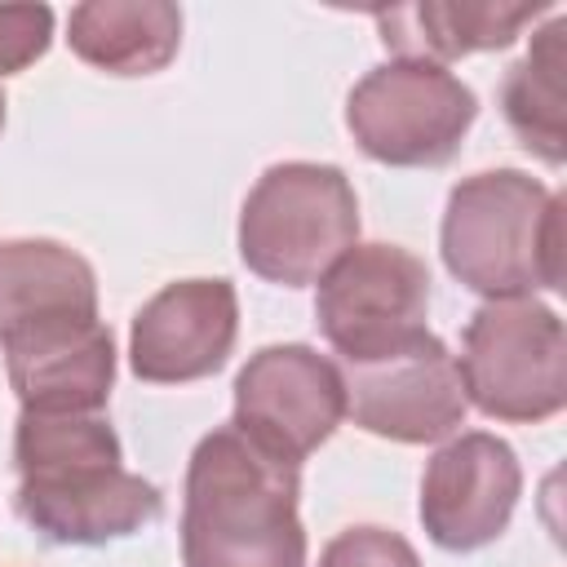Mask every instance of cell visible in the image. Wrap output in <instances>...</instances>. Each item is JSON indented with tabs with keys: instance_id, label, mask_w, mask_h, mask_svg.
I'll return each instance as SVG.
<instances>
[{
	"instance_id": "3",
	"label": "cell",
	"mask_w": 567,
	"mask_h": 567,
	"mask_svg": "<svg viewBox=\"0 0 567 567\" xmlns=\"http://www.w3.org/2000/svg\"><path fill=\"white\" fill-rule=\"evenodd\" d=\"M447 270L487 301L563 288V199L518 168L474 173L443 213Z\"/></svg>"
},
{
	"instance_id": "12",
	"label": "cell",
	"mask_w": 567,
	"mask_h": 567,
	"mask_svg": "<svg viewBox=\"0 0 567 567\" xmlns=\"http://www.w3.org/2000/svg\"><path fill=\"white\" fill-rule=\"evenodd\" d=\"M22 412H97L115 381V341L102 319H71L4 341Z\"/></svg>"
},
{
	"instance_id": "6",
	"label": "cell",
	"mask_w": 567,
	"mask_h": 567,
	"mask_svg": "<svg viewBox=\"0 0 567 567\" xmlns=\"http://www.w3.org/2000/svg\"><path fill=\"white\" fill-rule=\"evenodd\" d=\"M478 97L447 66L430 62H385L368 71L346 97V128L359 151L394 168H439L447 164L470 124Z\"/></svg>"
},
{
	"instance_id": "14",
	"label": "cell",
	"mask_w": 567,
	"mask_h": 567,
	"mask_svg": "<svg viewBox=\"0 0 567 567\" xmlns=\"http://www.w3.org/2000/svg\"><path fill=\"white\" fill-rule=\"evenodd\" d=\"M71 319H97L93 266L58 239L0 244V346Z\"/></svg>"
},
{
	"instance_id": "10",
	"label": "cell",
	"mask_w": 567,
	"mask_h": 567,
	"mask_svg": "<svg viewBox=\"0 0 567 567\" xmlns=\"http://www.w3.org/2000/svg\"><path fill=\"white\" fill-rule=\"evenodd\" d=\"M514 447L487 430H470L439 447L421 478V523L439 549L465 554L492 545L518 505Z\"/></svg>"
},
{
	"instance_id": "18",
	"label": "cell",
	"mask_w": 567,
	"mask_h": 567,
	"mask_svg": "<svg viewBox=\"0 0 567 567\" xmlns=\"http://www.w3.org/2000/svg\"><path fill=\"white\" fill-rule=\"evenodd\" d=\"M53 35L49 4H0V75L31 66Z\"/></svg>"
},
{
	"instance_id": "19",
	"label": "cell",
	"mask_w": 567,
	"mask_h": 567,
	"mask_svg": "<svg viewBox=\"0 0 567 567\" xmlns=\"http://www.w3.org/2000/svg\"><path fill=\"white\" fill-rule=\"evenodd\" d=\"M0 128H4V93H0Z\"/></svg>"
},
{
	"instance_id": "1",
	"label": "cell",
	"mask_w": 567,
	"mask_h": 567,
	"mask_svg": "<svg viewBox=\"0 0 567 567\" xmlns=\"http://www.w3.org/2000/svg\"><path fill=\"white\" fill-rule=\"evenodd\" d=\"M13 465V505L49 545H106L164 514L159 487L120 465V439L93 412H22Z\"/></svg>"
},
{
	"instance_id": "9",
	"label": "cell",
	"mask_w": 567,
	"mask_h": 567,
	"mask_svg": "<svg viewBox=\"0 0 567 567\" xmlns=\"http://www.w3.org/2000/svg\"><path fill=\"white\" fill-rule=\"evenodd\" d=\"M341 385H346V412L354 416V425L394 443L447 439L470 408L456 359L430 332L394 354L346 363Z\"/></svg>"
},
{
	"instance_id": "4",
	"label": "cell",
	"mask_w": 567,
	"mask_h": 567,
	"mask_svg": "<svg viewBox=\"0 0 567 567\" xmlns=\"http://www.w3.org/2000/svg\"><path fill=\"white\" fill-rule=\"evenodd\" d=\"M359 239V199L341 168L288 159L257 177L239 213V257L252 275L315 284Z\"/></svg>"
},
{
	"instance_id": "8",
	"label": "cell",
	"mask_w": 567,
	"mask_h": 567,
	"mask_svg": "<svg viewBox=\"0 0 567 567\" xmlns=\"http://www.w3.org/2000/svg\"><path fill=\"white\" fill-rule=\"evenodd\" d=\"M346 416L341 368L310 346H266L235 377V430L261 452L301 465Z\"/></svg>"
},
{
	"instance_id": "17",
	"label": "cell",
	"mask_w": 567,
	"mask_h": 567,
	"mask_svg": "<svg viewBox=\"0 0 567 567\" xmlns=\"http://www.w3.org/2000/svg\"><path fill=\"white\" fill-rule=\"evenodd\" d=\"M319 567H421L416 549L385 527H346L337 532L323 554Z\"/></svg>"
},
{
	"instance_id": "11",
	"label": "cell",
	"mask_w": 567,
	"mask_h": 567,
	"mask_svg": "<svg viewBox=\"0 0 567 567\" xmlns=\"http://www.w3.org/2000/svg\"><path fill=\"white\" fill-rule=\"evenodd\" d=\"M239 332V301L226 279L164 284L128 332V363L142 381L182 385L217 372Z\"/></svg>"
},
{
	"instance_id": "5",
	"label": "cell",
	"mask_w": 567,
	"mask_h": 567,
	"mask_svg": "<svg viewBox=\"0 0 567 567\" xmlns=\"http://www.w3.org/2000/svg\"><path fill=\"white\" fill-rule=\"evenodd\" d=\"M465 399L492 421H545L567 403V332L563 319L532 301H487L461 341Z\"/></svg>"
},
{
	"instance_id": "13",
	"label": "cell",
	"mask_w": 567,
	"mask_h": 567,
	"mask_svg": "<svg viewBox=\"0 0 567 567\" xmlns=\"http://www.w3.org/2000/svg\"><path fill=\"white\" fill-rule=\"evenodd\" d=\"M545 4H505V0H421L399 9H377L381 44L399 62H456L465 53L505 49L518 40L527 22H536Z\"/></svg>"
},
{
	"instance_id": "2",
	"label": "cell",
	"mask_w": 567,
	"mask_h": 567,
	"mask_svg": "<svg viewBox=\"0 0 567 567\" xmlns=\"http://www.w3.org/2000/svg\"><path fill=\"white\" fill-rule=\"evenodd\" d=\"M297 465L261 452L235 425L199 439L186 465V567H306Z\"/></svg>"
},
{
	"instance_id": "7",
	"label": "cell",
	"mask_w": 567,
	"mask_h": 567,
	"mask_svg": "<svg viewBox=\"0 0 567 567\" xmlns=\"http://www.w3.org/2000/svg\"><path fill=\"white\" fill-rule=\"evenodd\" d=\"M430 270L399 244H354L323 275L315 319L341 363H368L425 337Z\"/></svg>"
},
{
	"instance_id": "15",
	"label": "cell",
	"mask_w": 567,
	"mask_h": 567,
	"mask_svg": "<svg viewBox=\"0 0 567 567\" xmlns=\"http://www.w3.org/2000/svg\"><path fill=\"white\" fill-rule=\"evenodd\" d=\"M66 40L80 62L111 75H151L182 44V9L164 0H89L66 18Z\"/></svg>"
},
{
	"instance_id": "16",
	"label": "cell",
	"mask_w": 567,
	"mask_h": 567,
	"mask_svg": "<svg viewBox=\"0 0 567 567\" xmlns=\"http://www.w3.org/2000/svg\"><path fill=\"white\" fill-rule=\"evenodd\" d=\"M567 18L558 13L532 49L509 66L501 84V106L514 128V137L545 164H563L567 151Z\"/></svg>"
}]
</instances>
